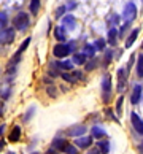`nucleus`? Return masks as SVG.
<instances>
[{"label":"nucleus","instance_id":"nucleus-31","mask_svg":"<svg viewBox=\"0 0 143 154\" xmlns=\"http://www.w3.org/2000/svg\"><path fill=\"white\" fill-rule=\"evenodd\" d=\"M123 100H124V97H119L118 102H116V113H118V115H121V113H123Z\"/></svg>","mask_w":143,"mask_h":154},{"label":"nucleus","instance_id":"nucleus-16","mask_svg":"<svg viewBox=\"0 0 143 154\" xmlns=\"http://www.w3.org/2000/svg\"><path fill=\"white\" fill-rule=\"evenodd\" d=\"M21 138V127L19 125H13V129L10 130V135H8V140L16 143V141H19Z\"/></svg>","mask_w":143,"mask_h":154},{"label":"nucleus","instance_id":"nucleus-37","mask_svg":"<svg viewBox=\"0 0 143 154\" xmlns=\"http://www.w3.org/2000/svg\"><path fill=\"white\" fill-rule=\"evenodd\" d=\"M45 154H59V151L54 149V148H49V149H48L46 152H45Z\"/></svg>","mask_w":143,"mask_h":154},{"label":"nucleus","instance_id":"nucleus-9","mask_svg":"<svg viewBox=\"0 0 143 154\" xmlns=\"http://www.w3.org/2000/svg\"><path fill=\"white\" fill-rule=\"evenodd\" d=\"M127 70L126 68H119L118 70V92H123L126 88V83H127Z\"/></svg>","mask_w":143,"mask_h":154},{"label":"nucleus","instance_id":"nucleus-5","mask_svg":"<svg viewBox=\"0 0 143 154\" xmlns=\"http://www.w3.org/2000/svg\"><path fill=\"white\" fill-rule=\"evenodd\" d=\"M86 132H88V127L83 124H75V125H72V127H68L65 130V134L68 137H73V138H78V137H83Z\"/></svg>","mask_w":143,"mask_h":154},{"label":"nucleus","instance_id":"nucleus-30","mask_svg":"<svg viewBox=\"0 0 143 154\" xmlns=\"http://www.w3.org/2000/svg\"><path fill=\"white\" fill-rule=\"evenodd\" d=\"M46 92H48V95H49V97H53V99H56V97H57V89L53 86V84H51V86H48Z\"/></svg>","mask_w":143,"mask_h":154},{"label":"nucleus","instance_id":"nucleus-24","mask_svg":"<svg viewBox=\"0 0 143 154\" xmlns=\"http://www.w3.org/2000/svg\"><path fill=\"white\" fill-rule=\"evenodd\" d=\"M137 76L143 78V54H140L137 59Z\"/></svg>","mask_w":143,"mask_h":154},{"label":"nucleus","instance_id":"nucleus-19","mask_svg":"<svg viewBox=\"0 0 143 154\" xmlns=\"http://www.w3.org/2000/svg\"><path fill=\"white\" fill-rule=\"evenodd\" d=\"M91 137L92 138H100L102 140V137H105V130L99 127V125H94L92 129H91Z\"/></svg>","mask_w":143,"mask_h":154},{"label":"nucleus","instance_id":"nucleus-11","mask_svg":"<svg viewBox=\"0 0 143 154\" xmlns=\"http://www.w3.org/2000/svg\"><path fill=\"white\" fill-rule=\"evenodd\" d=\"M54 37H56V40L59 43H65V40H67V29L64 26H57L54 29Z\"/></svg>","mask_w":143,"mask_h":154},{"label":"nucleus","instance_id":"nucleus-35","mask_svg":"<svg viewBox=\"0 0 143 154\" xmlns=\"http://www.w3.org/2000/svg\"><path fill=\"white\" fill-rule=\"evenodd\" d=\"M111 56H113L111 51H107V53H105V64H110V62H111Z\"/></svg>","mask_w":143,"mask_h":154},{"label":"nucleus","instance_id":"nucleus-2","mask_svg":"<svg viewBox=\"0 0 143 154\" xmlns=\"http://www.w3.org/2000/svg\"><path fill=\"white\" fill-rule=\"evenodd\" d=\"M102 99H104L105 103H108L111 99V76L105 75L102 79Z\"/></svg>","mask_w":143,"mask_h":154},{"label":"nucleus","instance_id":"nucleus-32","mask_svg":"<svg viewBox=\"0 0 143 154\" xmlns=\"http://www.w3.org/2000/svg\"><path fill=\"white\" fill-rule=\"evenodd\" d=\"M129 27H130V22H124V26L121 27V30H118V32H119V37H124Z\"/></svg>","mask_w":143,"mask_h":154},{"label":"nucleus","instance_id":"nucleus-40","mask_svg":"<svg viewBox=\"0 0 143 154\" xmlns=\"http://www.w3.org/2000/svg\"><path fill=\"white\" fill-rule=\"evenodd\" d=\"M75 7H76V3H75V2H72V3H70V5H68V7H67V10H68V8L72 10V8H75Z\"/></svg>","mask_w":143,"mask_h":154},{"label":"nucleus","instance_id":"nucleus-34","mask_svg":"<svg viewBox=\"0 0 143 154\" xmlns=\"http://www.w3.org/2000/svg\"><path fill=\"white\" fill-rule=\"evenodd\" d=\"M118 22H119V16H118V14H111V18H110V24H114V26H116Z\"/></svg>","mask_w":143,"mask_h":154},{"label":"nucleus","instance_id":"nucleus-3","mask_svg":"<svg viewBox=\"0 0 143 154\" xmlns=\"http://www.w3.org/2000/svg\"><path fill=\"white\" fill-rule=\"evenodd\" d=\"M70 53L72 51H70V48H68L67 43H57V45H54V48H53V56L57 57V59H65Z\"/></svg>","mask_w":143,"mask_h":154},{"label":"nucleus","instance_id":"nucleus-45","mask_svg":"<svg viewBox=\"0 0 143 154\" xmlns=\"http://www.w3.org/2000/svg\"><path fill=\"white\" fill-rule=\"evenodd\" d=\"M141 146H143V143H141Z\"/></svg>","mask_w":143,"mask_h":154},{"label":"nucleus","instance_id":"nucleus-6","mask_svg":"<svg viewBox=\"0 0 143 154\" xmlns=\"http://www.w3.org/2000/svg\"><path fill=\"white\" fill-rule=\"evenodd\" d=\"M123 18L126 19V22H132L137 18V7H135V3H127V5H126L124 11H123Z\"/></svg>","mask_w":143,"mask_h":154},{"label":"nucleus","instance_id":"nucleus-42","mask_svg":"<svg viewBox=\"0 0 143 154\" xmlns=\"http://www.w3.org/2000/svg\"><path fill=\"white\" fill-rule=\"evenodd\" d=\"M5 154H18V152H13V151H8V152H5Z\"/></svg>","mask_w":143,"mask_h":154},{"label":"nucleus","instance_id":"nucleus-27","mask_svg":"<svg viewBox=\"0 0 143 154\" xmlns=\"http://www.w3.org/2000/svg\"><path fill=\"white\" fill-rule=\"evenodd\" d=\"M61 76H62V79H64V81H67V83H76V79H75V76L72 75V73H67V72H62L61 73Z\"/></svg>","mask_w":143,"mask_h":154},{"label":"nucleus","instance_id":"nucleus-12","mask_svg":"<svg viewBox=\"0 0 143 154\" xmlns=\"http://www.w3.org/2000/svg\"><path fill=\"white\" fill-rule=\"evenodd\" d=\"M75 16H72V14H67V16H64V18H62V26L65 27L67 30H73L75 29Z\"/></svg>","mask_w":143,"mask_h":154},{"label":"nucleus","instance_id":"nucleus-29","mask_svg":"<svg viewBox=\"0 0 143 154\" xmlns=\"http://www.w3.org/2000/svg\"><path fill=\"white\" fill-rule=\"evenodd\" d=\"M33 113H35V108L30 106V108H29V111L24 115V118H22V121H24V122H29V121H30V118L33 116Z\"/></svg>","mask_w":143,"mask_h":154},{"label":"nucleus","instance_id":"nucleus-28","mask_svg":"<svg viewBox=\"0 0 143 154\" xmlns=\"http://www.w3.org/2000/svg\"><path fill=\"white\" fill-rule=\"evenodd\" d=\"M94 46H95V49L104 51V49H105V40H104V38H97L95 43H94Z\"/></svg>","mask_w":143,"mask_h":154},{"label":"nucleus","instance_id":"nucleus-4","mask_svg":"<svg viewBox=\"0 0 143 154\" xmlns=\"http://www.w3.org/2000/svg\"><path fill=\"white\" fill-rule=\"evenodd\" d=\"M29 45H30V37H27L26 40H24V42H22L21 43V46L18 48V51H16V53L13 54V57H11V62H10V65L8 67H11V65H16V64H18V62L21 60V56H22V53H24V51L29 48Z\"/></svg>","mask_w":143,"mask_h":154},{"label":"nucleus","instance_id":"nucleus-18","mask_svg":"<svg viewBox=\"0 0 143 154\" xmlns=\"http://www.w3.org/2000/svg\"><path fill=\"white\" fill-rule=\"evenodd\" d=\"M138 33H140V29H134L132 32L129 33V37L126 38V48H130L134 45V42L137 40V37H138Z\"/></svg>","mask_w":143,"mask_h":154},{"label":"nucleus","instance_id":"nucleus-22","mask_svg":"<svg viewBox=\"0 0 143 154\" xmlns=\"http://www.w3.org/2000/svg\"><path fill=\"white\" fill-rule=\"evenodd\" d=\"M83 54L86 56V57H94V54H95V46H94V45H84Z\"/></svg>","mask_w":143,"mask_h":154},{"label":"nucleus","instance_id":"nucleus-33","mask_svg":"<svg viewBox=\"0 0 143 154\" xmlns=\"http://www.w3.org/2000/svg\"><path fill=\"white\" fill-rule=\"evenodd\" d=\"M65 11H67V7H65V5H64V7H59V8H57V11H56V18H62Z\"/></svg>","mask_w":143,"mask_h":154},{"label":"nucleus","instance_id":"nucleus-26","mask_svg":"<svg viewBox=\"0 0 143 154\" xmlns=\"http://www.w3.org/2000/svg\"><path fill=\"white\" fill-rule=\"evenodd\" d=\"M32 14H38V10H40V0H30V7H29Z\"/></svg>","mask_w":143,"mask_h":154},{"label":"nucleus","instance_id":"nucleus-25","mask_svg":"<svg viewBox=\"0 0 143 154\" xmlns=\"http://www.w3.org/2000/svg\"><path fill=\"white\" fill-rule=\"evenodd\" d=\"M97 64H99V59H95V57H91V60L89 62H86L84 64V68L88 72H91V70H94V68L97 67Z\"/></svg>","mask_w":143,"mask_h":154},{"label":"nucleus","instance_id":"nucleus-15","mask_svg":"<svg viewBox=\"0 0 143 154\" xmlns=\"http://www.w3.org/2000/svg\"><path fill=\"white\" fill-rule=\"evenodd\" d=\"M141 92H143L141 86H140V84H137V86L134 88V91H132V95H130V102H132V105H137V103L140 102V99H141Z\"/></svg>","mask_w":143,"mask_h":154},{"label":"nucleus","instance_id":"nucleus-14","mask_svg":"<svg viewBox=\"0 0 143 154\" xmlns=\"http://www.w3.org/2000/svg\"><path fill=\"white\" fill-rule=\"evenodd\" d=\"M119 38V32L116 27H111L110 30H108V45L110 46H116V42Z\"/></svg>","mask_w":143,"mask_h":154},{"label":"nucleus","instance_id":"nucleus-13","mask_svg":"<svg viewBox=\"0 0 143 154\" xmlns=\"http://www.w3.org/2000/svg\"><path fill=\"white\" fill-rule=\"evenodd\" d=\"M67 143L68 141L64 138V137H56V138L51 141V148H54V149H57V151H62Z\"/></svg>","mask_w":143,"mask_h":154},{"label":"nucleus","instance_id":"nucleus-44","mask_svg":"<svg viewBox=\"0 0 143 154\" xmlns=\"http://www.w3.org/2000/svg\"><path fill=\"white\" fill-rule=\"evenodd\" d=\"M141 48H143V43H141Z\"/></svg>","mask_w":143,"mask_h":154},{"label":"nucleus","instance_id":"nucleus-10","mask_svg":"<svg viewBox=\"0 0 143 154\" xmlns=\"http://www.w3.org/2000/svg\"><path fill=\"white\" fill-rule=\"evenodd\" d=\"M130 122H132L135 132H138L140 135H143V119L137 115V113H132V115H130Z\"/></svg>","mask_w":143,"mask_h":154},{"label":"nucleus","instance_id":"nucleus-7","mask_svg":"<svg viewBox=\"0 0 143 154\" xmlns=\"http://www.w3.org/2000/svg\"><path fill=\"white\" fill-rule=\"evenodd\" d=\"M14 40V30L13 29H7L0 30V45H10Z\"/></svg>","mask_w":143,"mask_h":154},{"label":"nucleus","instance_id":"nucleus-23","mask_svg":"<svg viewBox=\"0 0 143 154\" xmlns=\"http://www.w3.org/2000/svg\"><path fill=\"white\" fill-rule=\"evenodd\" d=\"M62 152H65V154H78L79 149L75 146V145H72V143H67L64 146V149H62Z\"/></svg>","mask_w":143,"mask_h":154},{"label":"nucleus","instance_id":"nucleus-36","mask_svg":"<svg viewBox=\"0 0 143 154\" xmlns=\"http://www.w3.org/2000/svg\"><path fill=\"white\" fill-rule=\"evenodd\" d=\"M88 154H100V151L97 149V148H89V151H88Z\"/></svg>","mask_w":143,"mask_h":154},{"label":"nucleus","instance_id":"nucleus-41","mask_svg":"<svg viewBox=\"0 0 143 154\" xmlns=\"http://www.w3.org/2000/svg\"><path fill=\"white\" fill-rule=\"evenodd\" d=\"M2 113H3V103L0 102V115H2Z\"/></svg>","mask_w":143,"mask_h":154},{"label":"nucleus","instance_id":"nucleus-8","mask_svg":"<svg viewBox=\"0 0 143 154\" xmlns=\"http://www.w3.org/2000/svg\"><path fill=\"white\" fill-rule=\"evenodd\" d=\"M75 146L78 148V149H88V148L92 146V137H78V138H75Z\"/></svg>","mask_w":143,"mask_h":154},{"label":"nucleus","instance_id":"nucleus-20","mask_svg":"<svg viewBox=\"0 0 143 154\" xmlns=\"http://www.w3.org/2000/svg\"><path fill=\"white\" fill-rule=\"evenodd\" d=\"M97 149H99L102 154H108V152H110V141L100 140L99 143H97Z\"/></svg>","mask_w":143,"mask_h":154},{"label":"nucleus","instance_id":"nucleus-39","mask_svg":"<svg viewBox=\"0 0 143 154\" xmlns=\"http://www.w3.org/2000/svg\"><path fill=\"white\" fill-rule=\"evenodd\" d=\"M3 148H5V140H2V138H0V152L3 151Z\"/></svg>","mask_w":143,"mask_h":154},{"label":"nucleus","instance_id":"nucleus-17","mask_svg":"<svg viewBox=\"0 0 143 154\" xmlns=\"http://www.w3.org/2000/svg\"><path fill=\"white\" fill-rule=\"evenodd\" d=\"M54 65L57 67V70L68 72V70L73 68V62H70V60H59V62H54Z\"/></svg>","mask_w":143,"mask_h":154},{"label":"nucleus","instance_id":"nucleus-43","mask_svg":"<svg viewBox=\"0 0 143 154\" xmlns=\"http://www.w3.org/2000/svg\"><path fill=\"white\" fill-rule=\"evenodd\" d=\"M30 154H40V152H38V151H35V152H30Z\"/></svg>","mask_w":143,"mask_h":154},{"label":"nucleus","instance_id":"nucleus-21","mask_svg":"<svg viewBox=\"0 0 143 154\" xmlns=\"http://www.w3.org/2000/svg\"><path fill=\"white\" fill-rule=\"evenodd\" d=\"M72 62H73V64H76V65H84L86 64V56L83 53H75V54H73Z\"/></svg>","mask_w":143,"mask_h":154},{"label":"nucleus","instance_id":"nucleus-1","mask_svg":"<svg viewBox=\"0 0 143 154\" xmlns=\"http://www.w3.org/2000/svg\"><path fill=\"white\" fill-rule=\"evenodd\" d=\"M30 26V19H29V14H26L24 11H21L13 18V27L19 32H26Z\"/></svg>","mask_w":143,"mask_h":154},{"label":"nucleus","instance_id":"nucleus-38","mask_svg":"<svg viewBox=\"0 0 143 154\" xmlns=\"http://www.w3.org/2000/svg\"><path fill=\"white\" fill-rule=\"evenodd\" d=\"M5 129H7V125H5V124L0 125V138L3 137V134H5Z\"/></svg>","mask_w":143,"mask_h":154}]
</instances>
